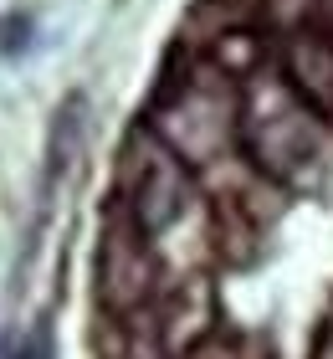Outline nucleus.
Returning <instances> with one entry per match:
<instances>
[{"instance_id":"obj_1","label":"nucleus","mask_w":333,"mask_h":359,"mask_svg":"<svg viewBox=\"0 0 333 359\" xmlns=\"http://www.w3.org/2000/svg\"><path fill=\"white\" fill-rule=\"evenodd\" d=\"M133 170H139V180H133L128 190V205H133V221L144 226V231H164L179 205H185V170H179V159L170 149H159V144H144L139 154H133Z\"/></svg>"},{"instance_id":"obj_2","label":"nucleus","mask_w":333,"mask_h":359,"mask_svg":"<svg viewBox=\"0 0 333 359\" xmlns=\"http://www.w3.org/2000/svg\"><path fill=\"white\" fill-rule=\"evenodd\" d=\"M144 226L113 221V231L103 236V292L113 308H128L149 292V257H144Z\"/></svg>"},{"instance_id":"obj_3","label":"nucleus","mask_w":333,"mask_h":359,"mask_svg":"<svg viewBox=\"0 0 333 359\" xmlns=\"http://www.w3.org/2000/svg\"><path fill=\"white\" fill-rule=\"evenodd\" d=\"M287 77L313 108H333V46L323 36H297L287 46Z\"/></svg>"},{"instance_id":"obj_4","label":"nucleus","mask_w":333,"mask_h":359,"mask_svg":"<svg viewBox=\"0 0 333 359\" xmlns=\"http://www.w3.org/2000/svg\"><path fill=\"white\" fill-rule=\"evenodd\" d=\"M88 103L72 93L67 103L57 108V123H52V144H46V180H57L77 165V149H82V128H88Z\"/></svg>"},{"instance_id":"obj_5","label":"nucleus","mask_w":333,"mask_h":359,"mask_svg":"<svg viewBox=\"0 0 333 359\" xmlns=\"http://www.w3.org/2000/svg\"><path fill=\"white\" fill-rule=\"evenodd\" d=\"M21 359H52V339H46V329H36L26 339V349H21Z\"/></svg>"}]
</instances>
